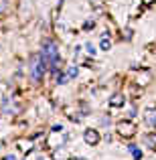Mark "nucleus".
I'll return each instance as SVG.
<instances>
[{"label": "nucleus", "instance_id": "obj_1", "mask_svg": "<svg viewBox=\"0 0 156 160\" xmlns=\"http://www.w3.org/2000/svg\"><path fill=\"white\" fill-rule=\"evenodd\" d=\"M45 69H47V61H45L41 55L33 57V61H31V75H33L35 81H41V77L45 75Z\"/></svg>", "mask_w": 156, "mask_h": 160}, {"label": "nucleus", "instance_id": "obj_2", "mask_svg": "<svg viewBox=\"0 0 156 160\" xmlns=\"http://www.w3.org/2000/svg\"><path fill=\"white\" fill-rule=\"evenodd\" d=\"M118 132H120L122 136L130 138L136 132V124H132V122H120V124H118Z\"/></svg>", "mask_w": 156, "mask_h": 160}, {"label": "nucleus", "instance_id": "obj_3", "mask_svg": "<svg viewBox=\"0 0 156 160\" xmlns=\"http://www.w3.org/2000/svg\"><path fill=\"white\" fill-rule=\"evenodd\" d=\"M83 140H85L89 146L99 144V132H98V130H91V128L85 130V132H83Z\"/></svg>", "mask_w": 156, "mask_h": 160}, {"label": "nucleus", "instance_id": "obj_4", "mask_svg": "<svg viewBox=\"0 0 156 160\" xmlns=\"http://www.w3.org/2000/svg\"><path fill=\"white\" fill-rule=\"evenodd\" d=\"M144 122L150 126V128H156V112H154V109H146V113H144Z\"/></svg>", "mask_w": 156, "mask_h": 160}, {"label": "nucleus", "instance_id": "obj_5", "mask_svg": "<svg viewBox=\"0 0 156 160\" xmlns=\"http://www.w3.org/2000/svg\"><path fill=\"white\" fill-rule=\"evenodd\" d=\"M124 103H126V98L122 93H116L112 99H109V106L112 108H124Z\"/></svg>", "mask_w": 156, "mask_h": 160}, {"label": "nucleus", "instance_id": "obj_6", "mask_svg": "<svg viewBox=\"0 0 156 160\" xmlns=\"http://www.w3.org/2000/svg\"><path fill=\"white\" fill-rule=\"evenodd\" d=\"M144 144L150 146L152 150H156V134H146L144 136Z\"/></svg>", "mask_w": 156, "mask_h": 160}, {"label": "nucleus", "instance_id": "obj_7", "mask_svg": "<svg viewBox=\"0 0 156 160\" xmlns=\"http://www.w3.org/2000/svg\"><path fill=\"white\" fill-rule=\"evenodd\" d=\"M77 73H79V69H77V67H71V69L67 71V79H71V77H77Z\"/></svg>", "mask_w": 156, "mask_h": 160}, {"label": "nucleus", "instance_id": "obj_8", "mask_svg": "<svg viewBox=\"0 0 156 160\" xmlns=\"http://www.w3.org/2000/svg\"><path fill=\"white\" fill-rule=\"evenodd\" d=\"M109 47H112V43H109V39H103V41H102V51H108Z\"/></svg>", "mask_w": 156, "mask_h": 160}, {"label": "nucleus", "instance_id": "obj_9", "mask_svg": "<svg viewBox=\"0 0 156 160\" xmlns=\"http://www.w3.org/2000/svg\"><path fill=\"white\" fill-rule=\"evenodd\" d=\"M85 49H87V53H89V55H95V47H93L91 43H87V45H85Z\"/></svg>", "mask_w": 156, "mask_h": 160}, {"label": "nucleus", "instance_id": "obj_10", "mask_svg": "<svg viewBox=\"0 0 156 160\" xmlns=\"http://www.w3.org/2000/svg\"><path fill=\"white\" fill-rule=\"evenodd\" d=\"M85 28H93V20H87V22H85Z\"/></svg>", "mask_w": 156, "mask_h": 160}, {"label": "nucleus", "instance_id": "obj_11", "mask_svg": "<svg viewBox=\"0 0 156 160\" xmlns=\"http://www.w3.org/2000/svg\"><path fill=\"white\" fill-rule=\"evenodd\" d=\"M4 8H6V4H4V0H0V12H2Z\"/></svg>", "mask_w": 156, "mask_h": 160}, {"label": "nucleus", "instance_id": "obj_12", "mask_svg": "<svg viewBox=\"0 0 156 160\" xmlns=\"http://www.w3.org/2000/svg\"><path fill=\"white\" fill-rule=\"evenodd\" d=\"M71 160H85V158H71Z\"/></svg>", "mask_w": 156, "mask_h": 160}, {"label": "nucleus", "instance_id": "obj_13", "mask_svg": "<svg viewBox=\"0 0 156 160\" xmlns=\"http://www.w3.org/2000/svg\"><path fill=\"white\" fill-rule=\"evenodd\" d=\"M39 160H45V158H39Z\"/></svg>", "mask_w": 156, "mask_h": 160}]
</instances>
